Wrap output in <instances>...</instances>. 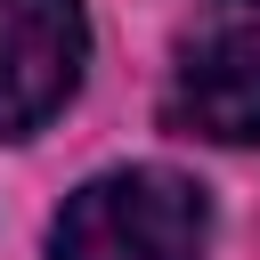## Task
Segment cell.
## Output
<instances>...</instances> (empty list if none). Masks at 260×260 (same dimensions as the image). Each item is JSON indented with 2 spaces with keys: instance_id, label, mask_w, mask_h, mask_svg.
<instances>
[{
  "instance_id": "3",
  "label": "cell",
  "mask_w": 260,
  "mask_h": 260,
  "mask_svg": "<svg viewBox=\"0 0 260 260\" xmlns=\"http://www.w3.org/2000/svg\"><path fill=\"white\" fill-rule=\"evenodd\" d=\"M171 130L211 146H260V41L252 32H203L187 41L171 73Z\"/></svg>"
},
{
  "instance_id": "4",
  "label": "cell",
  "mask_w": 260,
  "mask_h": 260,
  "mask_svg": "<svg viewBox=\"0 0 260 260\" xmlns=\"http://www.w3.org/2000/svg\"><path fill=\"white\" fill-rule=\"evenodd\" d=\"M244 8H260V0H244Z\"/></svg>"
},
{
  "instance_id": "1",
  "label": "cell",
  "mask_w": 260,
  "mask_h": 260,
  "mask_svg": "<svg viewBox=\"0 0 260 260\" xmlns=\"http://www.w3.org/2000/svg\"><path fill=\"white\" fill-rule=\"evenodd\" d=\"M211 252V203L179 171H106L65 195L49 219V260H203Z\"/></svg>"
},
{
  "instance_id": "2",
  "label": "cell",
  "mask_w": 260,
  "mask_h": 260,
  "mask_svg": "<svg viewBox=\"0 0 260 260\" xmlns=\"http://www.w3.org/2000/svg\"><path fill=\"white\" fill-rule=\"evenodd\" d=\"M89 65L81 0H0V138H32L65 114Z\"/></svg>"
}]
</instances>
